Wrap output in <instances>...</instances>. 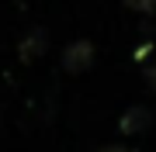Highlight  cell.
<instances>
[{"label":"cell","mask_w":156,"mask_h":152,"mask_svg":"<svg viewBox=\"0 0 156 152\" xmlns=\"http://www.w3.org/2000/svg\"><path fill=\"white\" fill-rule=\"evenodd\" d=\"M90 62H94V42L87 38L69 42L62 52V69H69V73H83V69H90Z\"/></svg>","instance_id":"6da1fadb"},{"label":"cell","mask_w":156,"mask_h":152,"mask_svg":"<svg viewBox=\"0 0 156 152\" xmlns=\"http://www.w3.org/2000/svg\"><path fill=\"white\" fill-rule=\"evenodd\" d=\"M146 124H149V111H146V107H128L125 121H122V131L125 135H135V131H142Z\"/></svg>","instance_id":"7a4b0ae2"},{"label":"cell","mask_w":156,"mask_h":152,"mask_svg":"<svg viewBox=\"0 0 156 152\" xmlns=\"http://www.w3.org/2000/svg\"><path fill=\"white\" fill-rule=\"evenodd\" d=\"M45 52V31H31V38L21 42V56L24 59H38Z\"/></svg>","instance_id":"3957f363"},{"label":"cell","mask_w":156,"mask_h":152,"mask_svg":"<svg viewBox=\"0 0 156 152\" xmlns=\"http://www.w3.org/2000/svg\"><path fill=\"white\" fill-rule=\"evenodd\" d=\"M125 7H132V11H142V14H149V11H156V0H125Z\"/></svg>","instance_id":"277c9868"},{"label":"cell","mask_w":156,"mask_h":152,"mask_svg":"<svg viewBox=\"0 0 156 152\" xmlns=\"http://www.w3.org/2000/svg\"><path fill=\"white\" fill-rule=\"evenodd\" d=\"M146 83H149V90L156 93V62H153L149 69H146Z\"/></svg>","instance_id":"5b68a950"},{"label":"cell","mask_w":156,"mask_h":152,"mask_svg":"<svg viewBox=\"0 0 156 152\" xmlns=\"http://www.w3.org/2000/svg\"><path fill=\"white\" fill-rule=\"evenodd\" d=\"M101 152H135V149H125V145H108V149H101Z\"/></svg>","instance_id":"8992f818"}]
</instances>
